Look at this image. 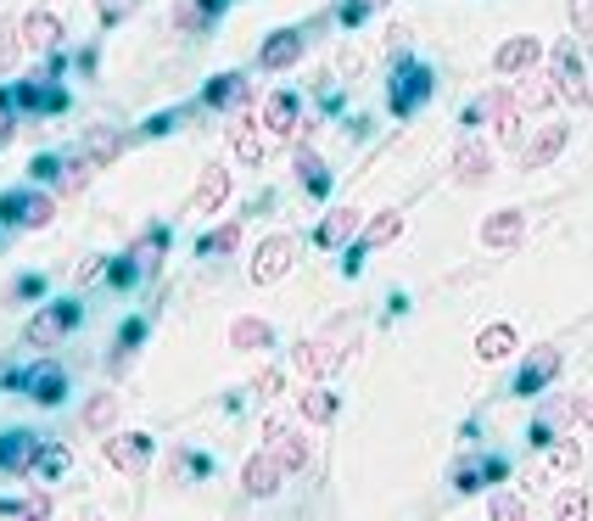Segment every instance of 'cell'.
Segmentation results:
<instances>
[{
  "instance_id": "41",
  "label": "cell",
  "mask_w": 593,
  "mask_h": 521,
  "mask_svg": "<svg viewBox=\"0 0 593 521\" xmlns=\"http://www.w3.org/2000/svg\"><path fill=\"white\" fill-rule=\"evenodd\" d=\"M454 488H460V494H476V488H487V477H481V454H465V460L454 465Z\"/></svg>"
},
{
  "instance_id": "46",
  "label": "cell",
  "mask_w": 593,
  "mask_h": 521,
  "mask_svg": "<svg viewBox=\"0 0 593 521\" xmlns=\"http://www.w3.org/2000/svg\"><path fill=\"white\" fill-rule=\"evenodd\" d=\"M593 510V499L582 494V488H566L560 499H555V516H566V521H577V516H588Z\"/></svg>"
},
{
  "instance_id": "3",
  "label": "cell",
  "mask_w": 593,
  "mask_h": 521,
  "mask_svg": "<svg viewBox=\"0 0 593 521\" xmlns=\"http://www.w3.org/2000/svg\"><path fill=\"white\" fill-rule=\"evenodd\" d=\"M84 320V303L79 298H57V303H45L28 325H23V348H57L68 331H79Z\"/></svg>"
},
{
  "instance_id": "6",
  "label": "cell",
  "mask_w": 593,
  "mask_h": 521,
  "mask_svg": "<svg viewBox=\"0 0 593 521\" xmlns=\"http://www.w3.org/2000/svg\"><path fill=\"white\" fill-rule=\"evenodd\" d=\"M560 370H566V354H560L555 343L532 348L526 364H521V375H515V398H537V393H549V382H555Z\"/></svg>"
},
{
  "instance_id": "10",
  "label": "cell",
  "mask_w": 593,
  "mask_h": 521,
  "mask_svg": "<svg viewBox=\"0 0 593 521\" xmlns=\"http://www.w3.org/2000/svg\"><path fill=\"white\" fill-rule=\"evenodd\" d=\"M549 62H555V84H560V96L577 102V107H593V84H588V73H582V62H577V45L560 39L555 51H549Z\"/></svg>"
},
{
  "instance_id": "22",
  "label": "cell",
  "mask_w": 593,
  "mask_h": 521,
  "mask_svg": "<svg viewBox=\"0 0 593 521\" xmlns=\"http://www.w3.org/2000/svg\"><path fill=\"white\" fill-rule=\"evenodd\" d=\"M526 235V213L521 208H499L481 219V247H515Z\"/></svg>"
},
{
  "instance_id": "23",
  "label": "cell",
  "mask_w": 593,
  "mask_h": 521,
  "mask_svg": "<svg viewBox=\"0 0 593 521\" xmlns=\"http://www.w3.org/2000/svg\"><path fill=\"white\" fill-rule=\"evenodd\" d=\"M23 23V45H28V51H57V45H62V18L57 12H23L18 18Z\"/></svg>"
},
{
  "instance_id": "53",
  "label": "cell",
  "mask_w": 593,
  "mask_h": 521,
  "mask_svg": "<svg viewBox=\"0 0 593 521\" xmlns=\"http://www.w3.org/2000/svg\"><path fill=\"white\" fill-rule=\"evenodd\" d=\"M526 438H532V449H549V438H555V426H549V420H543V415H537Z\"/></svg>"
},
{
  "instance_id": "36",
  "label": "cell",
  "mask_w": 593,
  "mask_h": 521,
  "mask_svg": "<svg viewBox=\"0 0 593 521\" xmlns=\"http://www.w3.org/2000/svg\"><path fill=\"white\" fill-rule=\"evenodd\" d=\"M57 197H79L84 192V185H90V158L79 152V158H62V169H57Z\"/></svg>"
},
{
  "instance_id": "8",
  "label": "cell",
  "mask_w": 593,
  "mask_h": 521,
  "mask_svg": "<svg viewBox=\"0 0 593 521\" xmlns=\"http://www.w3.org/2000/svg\"><path fill=\"white\" fill-rule=\"evenodd\" d=\"M341 359H348V348L336 343V331H330V337H303V343L291 348V364L303 370L309 382H325V375H330Z\"/></svg>"
},
{
  "instance_id": "43",
  "label": "cell",
  "mask_w": 593,
  "mask_h": 521,
  "mask_svg": "<svg viewBox=\"0 0 593 521\" xmlns=\"http://www.w3.org/2000/svg\"><path fill=\"white\" fill-rule=\"evenodd\" d=\"M381 7H392V0H341V12H336V18L348 23V28H359V23H364L370 12H381Z\"/></svg>"
},
{
  "instance_id": "15",
  "label": "cell",
  "mask_w": 593,
  "mask_h": 521,
  "mask_svg": "<svg viewBox=\"0 0 593 521\" xmlns=\"http://www.w3.org/2000/svg\"><path fill=\"white\" fill-rule=\"evenodd\" d=\"M230 147L246 169H258L264 163V124L253 118V107H235L230 113Z\"/></svg>"
},
{
  "instance_id": "4",
  "label": "cell",
  "mask_w": 593,
  "mask_h": 521,
  "mask_svg": "<svg viewBox=\"0 0 593 521\" xmlns=\"http://www.w3.org/2000/svg\"><path fill=\"white\" fill-rule=\"evenodd\" d=\"M521 102L510 96V90H487V96L465 113V129H481V124H492V135L504 140V147H521Z\"/></svg>"
},
{
  "instance_id": "45",
  "label": "cell",
  "mask_w": 593,
  "mask_h": 521,
  "mask_svg": "<svg viewBox=\"0 0 593 521\" xmlns=\"http://www.w3.org/2000/svg\"><path fill=\"white\" fill-rule=\"evenodd\" d=\"M253 393H258V398H280V393H286V370L264 364V370L253 375Z\"/></svg>"
},
{
  "instance_id": "32",
  "label": "cell",
  "mask_w": 593,
  "mask_h": 521,
  "mask_svg": "<svg viewBox=\"0 0 593 521\" xmlns=\"http://www.w3.org/2000/svg\"><path fill=\"white\" fill-rule=\"evenodd\" d=\"M296 185H303L309 197H330V169L319 163V152L296 147Z\"/></svg>"
},
{
  "instance_id": "48",
  "label": "cell",
  "mask_w": 593,
  "mask_h": 521,
  "mask_svg": "<svg viewBox=\"0 0 593 521\" xmlns=\"http://www.w3.org/2000/svg\"><path fill=\"white\" fill-rule=\"evenodd\" d=\"M571 7V28H577V39H593V0H566Z\"/></svg>"
},
{
  "instance_id": "39",
  "label": "cell",
  "mask_w": 593,
  "mask_h": 521,
  "mask_svg": "<svg viewBox=\"0 0 593 521\" xmlns=\"http://www.w3.org/2000/svg\"><path fill=\"white\" fill-rule=\"evenodd\" d=\"M23 57V23H0V73H12Z\"/></svg>"
},
{
  "instance_id": "56",
  "label": "cell",
  "mask_w": 593,
  "mask_h": 521,
  "mask_svg": "<svg viewBox=\"0 0 593 521\" xmlns=\"http://www.w3.org/2000/svg\"><path fill=\"white\" fill-rule=\"evenodd\" d=\"M577 420H582L588 432H593V398H577Z\"/></svg>"
},
{
  "instance_id": "49",
  "label": "cell",
  "mask_w": 593,
  "mask_h": 521,
  "mask_svg": "<svg viewBox=\"0 0 593 521\" xmlns=\"http://www.w3.org/2000/svg\"><path fill=\"white\" fill-rule=\"evenodd\" d=\"M492 516H499V521H521L526 516V499L521 494H499V499H492Z\"/></svg>"
},
{
  "instance_id": "27",
  "label": "cell",
  "mask_w": 593,
  "mask_h": 521,
  "mask_svg": "<svg viewBox=\"0 0 593 521\" xmlns=\"http://www.w3.org/2000/svg\"><path fill=\"white\" fill-rule=\"evenodd\" d=\"M219 12H224V0H179V7H174V28L179 34H208L219 23Z\"/></svg>"
},
{
  "instance_id": "37",
  "label": "cell",
  "mask_w": 593,
  "mask_h": 521,
  "mask_svg": "<svg viewBox=\"0 0 593 521\" xmlns=\"http://www.w3.org/2000/svg\"><path fill=\"white\" fill-rule=\"evenodd\" d=\"M140 337H146V320H124V331H118V343H113V370H124V364L135 359Z\"/></svg>"
},
{
  "instance_id": "13",
  "label": "cell",
  "mask_w": 593,
  "mask_h": 521,
  "mask_svg": "<svg viewBox=\"0 0 593 521\" xmlns=\"http://www.w3.org/2000/svg\"><path fill=\"white\" fill-rule=\"evenodd\" d=\"M258 124H264L269 135H280V140L303 135V96H296V90H275V96H264Z\"/></svg>"
},
{
  "instance_id": "44",
  "label": "cell",
  "mask_w": 593,
  "mask_h": 521,
  "mask_svg": "<svg viewBox=\"0 0 593 521\" xmlns=\"http://www.w3.org/2000/svg\"><path fill=\"white\" fill-rule=\"evenodd\" d=\"M57 169H62V158H57V152H34V158H28V180H34V185H51V180H57Z\"/></svg>"
},
{
  "instance_id": "5",
  "label": "cell",
  "mask_w": 593,
  "mask_h": 521,
  "mask_svg": "<svg viewBox=\"0 0 593 521\" xmlns=\"http://www.w3.org/2000/svg\"><path fill=\"white\" fill-rule=\"evenodd\" d=\"M18 387H23V398H28V404L57 409V404L68 398V370H62L57 359H34V364L18 375Z\"/></svg>"
},
{
  "instance_id": "28",
  "label": "cell",
  "mask_w": 593,
  "mask_h": 521,
  "mask_svg": "<svg viewBox=\"0 0 593 521\" xmlns=\"http://www.w3.org/2000/svg\"><path fill=\"white\" fill-rule=\"evenodd\" d=\"M79 426H84V432H95V438H107L113 426H118V393H90Z\"/></svg>"
},
{
  "instance_id": "2",
  "label": "cell",
  "mask_w": 593,
  "mask_h": 521,
  "mask_svg": "<svg viewBox=\"0 0 593 521\" xmlns=\"http://www.w3.org/2000/svg\"><path fill=\"white\" fill-rule=\"evenodd\" d=\"M431 90H437L431 68L415 62V57H398V68H392V79H386V107L398 113V118H415L431 102Z\"/></svg>"
},
{
  "instance_id": "11",
  "label": "cell",
  "mask_w": 593,
  "mask_h": 521,
  "mask_svg": "<svg viewBox=\"0 0 593 521\" xmlns=\"http://www.w3.org/2000/svg\"><path fill=\"white\" fill-rule=\"evenodd\" d=\"M264 449H275V460H280L286 471H303V465H309V438L296 432L291 420H280V415L264 420Z\"/></svg>"
},
{
  "instance_id": "40",
  "label": "cell",
  "mask_w": 593,
  "mask_h": 521,
  "mask_svg": "<svg viewBox=\"0 0 593 521\" xmlns=\"http://www.w3.org/2000/svg\"><path fill=\"white\" fill-rule=\"evenodd\" d=\"M140 12V0H95V18H102V28H118Z\"/></svg>"
},
{
  "instance_id": "47",
  "label": "cell",
  "mask_w": 593,
  "mask_h": 521,
  "mask_svg": "<svg viewBox=\"0 0 593 521\" xmlns=\"http://www.w3.org/2000/svg\"><path fill=\"white\" fill-rule=\"evenodd\" d=\"M18 102H12V90H0V147H12V135H18Z\"/></svg>"
},
{
  "instance_id": "34",
  "label": "cell",
  "mask_w": 593,
  "mask_h": 521,
  "mask_svg": "<svg viewBox=\"0 0 593 521\" xmlns=\"http://www.w3.org/2000/svg\"><path fill=\"white\" fill-rule=\"evenodd\" d=\"M163 253H168V224H152V230H146L140 242L129 247V258H135V264L146 269V275H152V269L163 264Z\"/></svg>"
},
{
  "instance_id": "29",
  "label": "cell",
  "mask_w": 593,
  "mask_h": 521,
  "mask_svg": "<svg viewBox=\"0 0 593 521\" xmlns=\"http://www.w3.org/2000/svg\"><path fill=\"white\" fill-rule=\"evenodd\" d=\"M515 348H521L515 325H487L481 337H476V359H481V364H499V359H510Z\"/></svg>"
},
{
  "instance_id": "25",
  "label": "cell",
  "mask_w": 593,
  "mask_h": 521,
  "mask_svg": "<svg viewBox=\"0 0 593 521\" xmlns=\"http://www.w3.org/2000/svg\"><path fill=\"white\" fill-rule=\"evenodd\" d=\"M359 224H364L359 208H330V213L319 219V230H314V242H319V247H348L353 235H359Z\"/></svg>"
},
{
  "instance_id": "54",
  "label": "cell",
  "mask_w": 593,
  "mask_h": 521,
  "mask_svg": "<svg viewBox=\"0 0 593 521\" xmlns=\"http://www.w3.org/2000/svg\"><path fill=\"white\" fill-rule=\"evenodd\" d=\"M28 516H51V494H34L28 499Z\"/></svg>"
},
{
  "instance_id": "16",
  "label": "cell",
  "mask_w": 593,
  "mask_h": 521,
  "mask_svg": "<svg viewBox=\"0 0 593 521\" xmlns=\"http://www.w3.org/2000/svg\"><path fill=\"white\" fill-rule=\"evenodd\" d=\"M107 465L140 477V471L152 465V438H146V432H107Z\"/></svg>"
},
{
  "instance_id": "9",
  "label": "cell",
  "mask_w": 593,
  "mask_h": 521,
  "mask_svg": "<svg viewBox=\"0 0 593 521\" xmlns=\"http://www.w3.org/2000/svg\"><path fill=\"white\" fill-rule=\"evenodd\" d=\"M280 483H286V465L275 460V449L246 454V465H241V494H246V499H275Z\"/></svg>"
},
{
  "instance_id": "20",
  "label": "cell",
  "mask_w": 593,
  "mask_h": 521,
  "mask_svg": "<svg viewBox=\"0 0 593 521\" xmlns=\"http://www.w3.org/2000/svg\"><path fill=\"white\" fill-rule=\"evenodd\" d=\"M566 135H571V129L549 118V124H543V129L526 140V147H521V169H549V163L566 152Z\"/></svg>"
},
{
  "instance_id": "18",
  "label": "cell",
  "mask_w": 593,
  "mask_h": 521,
  "mask_svg": "<svg viewBox=\"0 0 593 521\" xmlns=\"http://www.w3.org/2000/svg\"><path fill=\"white\" fill-rule=\"evenodd\" d=\"M253 102V84H246L241 73H213L208 84H202V107L208 113H235V107H246Z\"/></svg>"
},
{
  "instance_id": "52",
  "label": "cell",
  "mask_w": 593,
  "mask_h": 521,
  "mask_svg": "<svg viewBox=\"0 0 593 521\" xmlns=\"http://www.w3.org/2000/svg\"><path fill=\"white\" fill-rule=\"evenodd\" d=\"M12 292H18V298H39V292H45V275H18Z\"/></svg>"
},
{
  "instance_id": "7",
  "label": "cell",
  "mask_w": 593,
  "mask_h": 521,
  "mask_svg": "<svg viewBox=\"0 0 593 521\" xmlns=\"http://www.w3.org/2000/svg\"><path fill=\"white\" fill-rule=\"evenodd\" d=\"M291 264H296V235H269L246 264V275H253V287H275L280 275H291Z\"/></svg>"
},
{
  "instance_id": "51",
  "label": "cell",
  "mask_w": 593,
  "mask_h": 521,
  "mask_svg": "<svg viewBox=\"0 0 593 521\" xmlns=\"http://www.w3.org/2000/svg\"><path fill=\"white\" fill-rule=\"evenodd\" d=\"M95 280H107V258H90V264H79V287H95Z\"/></svg>"
},
{
  "instance_id": "14",
  "label": "cell",
  "mask_w": 593,
  "mask_h": 521,
  "mask_svg": "<svg viewBox=\"0 0 593 521\" xmlns=\"http://www.w3.org/2000/svg\"><path fill=\"white\" fill-rule=\"evenodd\" d=\"M34 460H39V438L12 426V432H0V471L7 477H34Z\"/></svg>"
},
{
  "instance_id": "1",
  "label": "cell",
  "mask_w": 593,
  "mask_h": 521,
  "mask_svg": "<svg viewBox=\"0 0 593 521\" xmlns=\"http://www.w3.org/2000/svg\"><path fill=\"white\" fill-rule=\"evenodd\" d=\"M0 224H7V230H51L57 224V197L39 192V185L0 192Z\"/></svg>"
},
{
  "instance_id": "17",
  "label": "cell",
  "mask_w": 593,
  "mask_h": 521,
  "mask_svg": "<svg viewBox=\"0 0 593 521\" xmlns=\"http://www.w3.org/2000/svg\"><path fill=\"white\" fill-rule=\"evenodd\" d=\"M303 62V34L296 28H275L264 45H258V68L264 73H286V68H296Z\"/></svg>"
},
{
  "instance_id": "33",
  "label": "cell",
  "mask_w": 593,
  "mask_h": 521,
  "mask_svg": "<svg viewBox=\"0 0 593 521\" xmlns=\"http://www.w3.org/2000/svg\"><path fill=\"white\" fill-rule=\"evenodd\" d=\"M515 102H521V113H549V107L560 102V84H555V73H549V79H543V73H532V79L521 84V96H515Z\"/></svg>"
},
{
  "instance_id": "55",
  "label": "cell",
  "mask_w": 593,
  "mask_h": 521,
  "mask_svg": "<svg viewBox=\"0 0 593 521\" xmlns=\"http://www.w3.org/2000/svg\"><path fill=\"white\" fill-rule=\"evenodd\" d=\"M0 516H28V499H0Z\"/></svg>"
},
{
  "instance_id": "24",
  "label": "cell",
  "mask_w": 593,
  "mask_h": 521,
  "mask_svg": "<svg viewBox=\"0 0 593 521\" xmlns=\"http://www.w3.org/2000/svg\"><path fill=\"white\" fill-rule=\"evenodd\" d=\"M230 348H235V354H264V348H275V325L258 320V314L230 320Z\"/></svg>"
},
{
  "instance_id": "31",
  "label": "cell",
  "mask_w": 593,
  "mask_h": 521,
  "mask_svg": "<svg viewBox=\"0 0 593 521\" xmlns=\"http://www.w3.org/2000/svg\"><path fill=\"white\" fill-rule=\"evenodd\" d=\"M296 409H303L309 426H330V420H336V393H330L325 382H309L303 393H296Z\"/></svg>"
},
{
  "instance_id": "38",
  "label": "cell",
  "mask_w": 593,
  "mask_h": 521,
  "mask_svg": "<svg viewBox=\"0 0 593 521\" xmlns=\"http://www.w3.org/2000/svg\"><path fill=\"white\" fill-rule=\"evenodd\" d=\"M549 465H555V471H577V465H582V443L566 438V432H555V438H549Z\"/></svg>"
},
{
  "instance_id": "30",
  "label": "cell",
  "mask_w": 593,
  "mask_h": 521,
  "mask_svg": "<svg viewBox=\"0 0 593 521\" xmlns=\"http://www.w3.org/2000/svg\"><path fill=\"white\" fill-rule=\"evenodd\" d=\"M34 471H39V483H62L68 471H73V449L57 443V438H39V460H34Z\"/></svg>"
},
{
  "instance_id": "42",
  "label": "cell",
  "mask_w": 593,
  "mask_h": 521,
  "mask_svg": "<svg viewBox=\"0 0 593 521\" xmlns=\"http://www.w3.org/2000/svg\"><path fill=\"white\" fill-rule=\"evenodd\" d=\"M140 275H146V269H140L129 253H124V258H107V287H118V292H124V287H135Z\"/></svg>"
},
{
  "instance_id": "19",
  "label": "cell",
  "mask_w": 593,
  "mask_h": 521,
  "mask_svg": "<svg viewBox=\"0 0 593 521\" xmlns=\"http://www.w3.org/2000/svg\"><path fill=\"white\" fill-rule=\"evenodd\" d=\"M492 180V147H481V140H460L454 152V185H465V192H476V185Z\"/></svg>"
},
{
  "instance_id": "26",
  "label": "cell",
  "mask_w": 593,
  "mask_h": 521,
  "mask_svg": "<svg viewBox=\"0 0 593 521\" xmlns=\"http://www.w3.org/2000/svg\"><path fill=\"white\" fill-rule=\"evenodd\" d=\"M124 140H129L124 129H107V124H102V129H84V140H79V152L90 158V169H107V163H113V158L124 152Z\"/></svg>"
},
{
  "instance_id": "12",
  "label": "cell",
  "mask_w": 593,
  "mask_h": 521,
  "mask_svg": "<svg viewBox=\"0 0 593 521\" xmlns=\"http://www.w3.org/2000/svg\"><path fill=\"white\" fill-rule=\"evenodd\" d=\"M537 62H543V39L537 34H515V39H504L499 51H492V73H499V79H521Z\"/></svg>"
},
{
  "instance_id": "35",
  "label": "cell",
  "mask_w": 593,
  "mask_h": 521,
  "mask_svg": "<svg viewBox=\"0 0 593 521\" xmlns=\"http://www.w3.org/2000/svg\"><path fill=\"white\" fill-rule=\"evenodd\" d=\"M235 247H241V219H224L219 230H208L202 242H196V253H202V258H230Z\"/></svg>"
},
{
  "instance_id": "21",
  "label": "cell",
  "mask_w": 593,
  "mask_h": 521,
  "mask_svg": "<svg viewBox=\"0 0 593 521\" xmlns=\"http://www.w3.org/2000/svg\"><path fill=\"white\" fill-rule=\"evenodd\" d=\"M230 202V169L208 163L202 180H196V192H190V213H219Z\"/></svg>"
},
{
  "instance_id": "50",
  "label": "cell",
  "mask_w": 593,
  "mask_h": 521,
  "mask_svg": "<svg viewBox=\"0 0 593 521\" xmlns=\"http://www.w3.org/2000/svg\"><path fill=\"white\" fill-rule=\"evenodd\" d=\"M481 477H487V488L504 483V477H510V460H504V454H481Z\"/></svg>"
}]
</instances>
